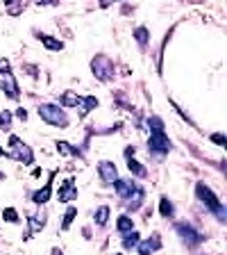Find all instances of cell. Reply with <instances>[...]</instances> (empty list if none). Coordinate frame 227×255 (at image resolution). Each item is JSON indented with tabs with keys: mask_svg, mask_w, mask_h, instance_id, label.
I'll use <instances>...</instances> for the list:
<instances>
[{
	"mask_svg": "<svg viewBox=\"0 0 227 255\" xmlns=\"http://www.w3.org/2000/svg\"><path fill=\"white\" fill-rule=\"evenodd\" d=\"M148 130H150V139H148V153L157 159H164L166 155L170 153L173 143H170V137L166 134V126L161 117H150L148 121Z\"/></svg>",
	"mask_w": 227,
	"mask_h": 255,
	"instance_id": "cell-1",
	"label": "cell"
},
{
	"mask_svg": "<svg viewBox=\"0 0 227 255\" xmlns=\"http://www.w3.org/2000/svg\"><path fill=\"white\" fill-rule=\"evenodd\" d=\"M196 198L207 207V212H212L216 217V221H227V207L223 205V201L214 194V189L207 182H196Z\"/></svg>",
	"mask_w": 227,
	"mask_h": 255,
	"instance_id": "cell-2",
	"label": "cell"
},
{
	"mask_svg": "<svg viewBox=\"0 0 227 255\" xmlns=\"http://www.w3.org/2000/svg\"><path fill=\"white\" fill-rule=\"evenodd\" d=\"M37 112H39V119L53 128H69V123H71L66 110L55 105V103H43V105H39Z\"/></svg>",
	"mask_w": 227,
	"mask_h": 255,
	"instance_id": "cell-3",
	"label": "cell"
},
{
	"mask_svg": "<svg viewBox=\"0 0 227 255\" xmlns=\"http://www.w3.org/2000/svg\"><path fill=\"white\" fill-rule=\"evenodd\" d=\"M7 143H9V148H5L7 150V157L16 159V162H21V164H25V166L34 164V150H32L21 137L9 134V141H7Z\"/></svg>",
	"mask_w": 227,
	"mask_h": 255,
	"instance_id": "cell-4",
	"label": "cell"
},
{
	"mask_svg": "<svg viewBox=\"0 0 227 255\" xmlns=\"http://www.w3.org/2000/svg\"><path fill=\"white\" fill-rule=\"evenodd\" d=\"M175 233H177V237L182 239V244L186 246V249H198L200 244H205L207 237L200 233V230L193 226V223L189 221H180V223H175Z\"/></svg>",
	"mask_w": 227,
	"mask_h": 255,
	"instance_id": "cell-5",
	"label": "cell"
},
{
	"mask_svg": "<svg viewBox=\"0 0 227 255\" xmlns=\"http://www.w3.org/2000/svg\"><path fill=\"white\" fill-rule=\"evenodd\" d=\"M91 73H93L95 80H100V82H111V80L116 78V64H114L111 57H107V55H95L91 59Z\"/></svg>",
	"mask_w": 227,
	"mask_h": 255,
	"instance_id": "cell-6",
	"label": "cell"
},
{
	"mask_svg": "<svg viewBox=\"0 0 227 255\" xmlns=\"http://www.w3.org/2000/svg\"><path fill=\"white\" fill-rule=\"evenodd\" d=\"M46 223H48V219H46V210L43 207H37L34 212H27V230L23 233V239H32V235L34 233H41L43 228H46Z\"/></svg>",
	"mask_w": 227,
	"mask_h": 255,
	"instance_id": "cell-7",
	"label": "cell"
},
{
	"mask_svg": "<svg viewBox=\"0 0 227 255\" xmlns=\"http://www.w3.org/2000/svg\"><path fill=\"white\" fill-rule=\"evenodd\" d=\"M53 182H55V171H50V178H48V182L41 187V189H37V191H32V196H30V201H32V205L34 207H43L50 198H53Z\"/></svg>",
	"mask_w": 227,
	"mask_h": 255,
	"instance_id": "cell-8",
	"label": "cell"
},
{
	"mask_svg": "<svg viewBox=\"0 0 227 255\" xmlns=\"http://www.w3.org/2000/svg\"><path fill=\"white\" fill-rule=\"evenodd\" d=\"M98 178H100V182L105 187H111L114 180L118 178V166L114 164L111 159H102V162H98Z\"/></svg>",
	"mask_w": 227,
	"mask_h": 255,
	"instance_id": "cell-9",
	"label": "cell"
},
{
	"mask_svg": "<svg viewBox=\"0 0 227 255\" xmlns=\"http://www.w3.org/2000/svg\"><path fill=\"white\" fill-rule=\"evenodd\" d=\"M0 89L9 101H18L21 98V87L16 82L14 73H0Z\"/></svg>",
	"mask_w": 227,
	"mask_h": 255,
	"instance_id": "cell-10",
	"label": "cell"
},
{
	"mask_svg": "<svg viewBox=\"0 0 227 255\" xmlns=\"http://www.w3.org/2000/svg\"><path fill=\"white\" fill-rule=\"evenodd\" d=\"M77 198V187H75V178H64L57 187V201L59 203H71Z\"/></svg>",
	"mask_w": 227,
	"mask_h": 255,
	"instance_id": "cell-11",
	"label": "cell"
},
{
	"mask_svg": "<svg viewBox=\"0 0 227 255\" xmlns=\"http://www.w3.org/2000/svg\"><path fill=\"white\" fill-rule=\"evenodd\" d=\"M143 203H146V189L139 185L137 189H134L132 194H130L125 201H123V205H125L127 212H139V210L143 207Z\"/></svg>",
	"mask_w": 227,
	"mask_h": 255,
	"instance_id": "cell-12",
	"label": "cell"
},
{
	"mask_svg": "<svg viewBox=\"0 0 227 255\" xmlns=\"http://www.w3.org/2000/svg\"><path fill=\"white\" fill-rule=\"evenodd\" d=\"M137 187H139V182L132 180V178H116V180H114V189H116V196L121 198V201H125Z\"/></svg>",
	"mask_w": 227,
	"mask_h": 255,
	"instance_id": "cell-13",
	"label": "cell"
},
{
	"mask_svg": "<svg viewBox=\"0 0 227 255\" xmlns=\"http://www.w3.org/2000/svg\"><path fill=\"white\" fill-rule=\"evenodd\" d=\"M34 34H37L39 43H41L43 48H48L50 53H59V50H64V41L57 37H53V34H46V32H39L34 30Z\"/></svg>",
	"mask_w": 227,
	"mask_h": 255,
	"instance_id": "cell-14",
	"label": "cell"
},
{
	"mask_svg": "<svg viewBox=\"0 0 227 255\" xmlns=\"http://www.w3.org/2000/svg\"><path fill=\"white\" fill-rule=\"evenodd\" d=\"M79 101H82V96H79L77 91L66 89V91H62V96H59V107H64V110H73V107L79 105Z\"/></svg>",
	"mask_w": 227,
	"mask_h": 255,
	"instance_id": "cell-15",
	"label": "cell"
},
{
	"mask_svg": "<svg viewBox=\"0 0 227 255\" xmlns=\"http://www.w3.org/2000/svg\"><path fill=\"white\" fill-rule=\"evenodd\" d=\"M79 110H77V117L79 119H86L93 110H98V98L95 96H82V101H79Z\"/></svg>",
	"mask_w": 227,
	"mask_h": 255,
	"instance_id": "cell-16",
	"label": "cell"
},
{
	"mask_svg": "<svg viewBox=\"0 0 227 255\" xmlns=\"http://www.w3.org/2000/svg\"><path fill=\"white\" fill-rule=\"evenodd\" d=\"M55 146H57V153L62 155V157H79L82 155V150L77 148V146H73L71 141H55Z\"/></svg>",
	"mask_w": 227,
	"mask_h": 255,
	"instance_id": "cell-17",
	"label": "cell"
},
{
	"mask_svg": "<svg viewBox=\"0 0 227 255\" xmlns=\"http://www.w3.org/2000/svg\"><path fill=\"white\" fill-rule=\"evenodd\" d=\"M121 242H123V249L125 251H134L137 249V244L141 242V233L134 228V230H130V233L121 235Z\"/></svg>",
	"mask_w": 227,
	"mask_h": 255,
	"instance_id": "cell-18",
	"label": "cell"
},
{
	"mask_svg": "<svg viewBox=\"0 0 227 255\" xmlns=\"http://www.w3.org/2000/svg\"><path fill=\"white\" fill-rule=\"evenodd\" d=\"M127 169H130V173H132L137 180H146V178H148V169H146L141 162H137L134 157H127Z\"/></svg>",
	"mask_w": 227,
	"mask_h": 255,
	"instance_id": "cell-19",
	"label": "cell"
},
{
	"mask_svg": "<svg viewBox=\"0 0 227 255\" xmlns=\"http://www.w3.org/2000/svg\"><path fill=\"white\" fill-rule=\"evenodd\" d=\"M109 217H111V207L109 205H100L93 212V223L98 226V228H105L107 223H109Z\"/></svg>",
	"mask_w": 227,
	"mask_h": 255,
	"instance_id": "cell-20",
	"label": "cell"
},
{
	"mask_svg": "<svg viewBox=\"0 0 227 255\" xmlns=\"http://www.w3.org/2000/svg\"><path fill=\"white\" fill-rule=\"evenodd\" d=\"M159 214H161L164 219H175V203L170 201L168 196L159 198Z\"/></svg>",
	"mask_w": 227,
	"mask_h": 255,
	"instance_id": "cell-21",
	"label": "cell"
},
{
	"mask_svg": "<svg viewBox=\"0 0 227 255\" xmlns=\"http://www.w3.org/2000/svg\"><path fill=\"white\" fill-rule=\"evenodd\" d=\"M130 230H134V219L130 217V214H121V217L116 219V233L125 235V233H130Z\"/></svg>",
	"mask_w": 227,
	"mask_h": 255,
	"instance_id": "cell-22",
	"label": "cell"
},
{
	"mask_svg": "<svg viewBox=\"0 0 227 255\" xmlns=\"http://www.w3.org/2000/svg\"><path fill=\"white\" fill-rule=\"evenodd\" d=\"M134 41L139 43L141 48H146L150 43V30L146 25H139V27H134Z\"/></svg>",
	"mask_w": 227,
	"mask_h": 255,
	"instance_id": "cell-23",
	"label": "cell"
},
{
	"mask_svg": "<svg viewBox=\"0 0 227 255\" xmlns=\"http://www.w3.org/2000/svg\"><path fill=\"white\" fill-rule=\"evenodd\" d=\"M75 217H77V210H75L73 205H69V207H66V214L62 217V226H59V228H62V230H69L71 226H73Z\"/></svg>",
	"mask_w": 227,
	"mask_h": 255,
	"instance_id": "cell-24",
	"label": "cell"
},
{
	"mask_svg": "<svg viewBox=\"0 0 227 255\" xmlns=\"http://www.w3.org/2000/svg\"><path fill=\"white\" fill-rule=\"evenodd\" d=\"M0 219H2V221H7V223H11V226L21 223V214H18V210H16V207H5Z\"/></svg>",
	"mask_w": 227,
	"mask_h": 255,
	"instance_id": "cell-25",
	"label": "cell"
},
{
	"mask_svg": "<svg viewBox=\"0 0 227 255\" xmlns=\"http://www.w3.org/2000/svg\"><path fill=\"white\" fill-rule=\"evenodd\" d=\"M11 121H14L11 110H0V130H2V132H9L11 130Z\"/></svg>",
	"mask_w": 227,
	"mask_h": 255,
	"instance_id": "cell-26",
	"label": "cell"
},
{
	"mask_svg": "<svg viewBox=\"0 0 227 255\" xmlns=\"http://www.w3.org/2000/svg\"><path fill=\"white\" fill-rule=\"evenodd\" d=\"M137 253L139 255H152L154 251H152V246L148 244V239H141V242L137 244Z\"/></svg>",
	"mask_w": 227,
	"mask_h": 255,
	"instance_id": "cell-27",
	"label": "cell"
},
{
	"mask_svg": "<svg viewBox=\"0 0 227 255\" xmlns=\"http://www.w3.org/2000/svg\"><path fill=\"white\" fill-rule=\"evenodd\" d=\"M148 244L152 246V251H159V249H161V239H159V233H152V235H150V237H148Z\"/></svg>",
	"mask_w": 227,
	"mask_h": 255,
	"instance_id": "cell-28",
	"label": "cell"
},
{
	"mask_svg": "<svg viewBox=\"0 0 227 255\" xmlns=\"http://www.w3.org/2000/svg\"><path fill=\"white\" fill-rule=\"evenodd\" d=\"M209 139H212L214 143H216V146H225L227 143V137L223 132H214V134H209Z\"/></svg>",
	"mask_w": 227,
	"mask_h": 255,
	"instance_id": "cell-29",
	"label": "cell"
},
{
	"mask_svg": "<svg viewBox=\"0 0 227 255\" xmlns=\"http://www.w3.org/2000/svg\"><path fill=\"white\" fill-rule=\"evenodd\" d=\"M0 73H11V64H9V59H0Z\"/></svg>",
	"mask_w": 227,
	"mask_h": 255,
	"instance_id": "cell-30",
	"label": "cell"
},
{
	"mask_svg": "<svg viewBox=\"0 0 227 255\" xmlns=\"http://www.w3.org/2000/svg\"><path fill=\"white\" fill-rule=\"evenodd\" d=\"M39 7H55V5H59V0H34Z\"/></svg>",
	"mask_w": 227,
	"mask_h": 255,
	"instance_id": "cell-31",
	"label": "cell"
},
{
	"mask_svg": "<svg viewBox=\"0 0 227 255\" xmlns=\"http://www.w3.org/2000/svg\"><path fill=\"white\" fill-rule=\"evenodd\" d=\"M16 119H18V121H27V110L25 107H18V110H16Z\"/></svg>",
	"mask_w": 227,
	"mask_h": 255,
	"instance_id": "cell-32",
	"label": "cell"
},
{
	"mask_svg": "<svg viewBox=\"0 0 227 255\" xmlns=\"http://www.w3.org/2000/svg\"><path fill=\"white\" fill-rule=\"evenodd\" d=\"M132 153H137V148H134V146H127V148H125V159L132 157Z\"/></svg>",
	"mask_w": 227,
	"mask_h": 255,
	"instance_id": "cell-33",
	"label": "cell"
},
{
	"mask_svg": "<svg viewBox=\"0 0 227 255\" xmlns=\"http://www.w3.org/2000/svg\"><path fill=\"white\" fill-rule=\"evenodd\" d=\"M50 255H64V251L59 249V246H53V251H50Z\"/></svg>",
	"mask_w": 227,
	"mask_h": 255,
	"instance_id": "cell-34",
	"label": "cell"
},
{
	"mask_svg": "<svg viewBox=\"0 0 227 255\" xmlns=\"http://www.w3.org/2000/svg\"><path fill=\"white\" fill-rule=\"evenodd\" d=\"M111 2H116V0H100V7H107V5H111Z\"/></svg>",
	"mask_w": 227,
	"mask_h": 255,
	"instance_id": "cell-35",
	"label": "cell"
},
{
	"mask_svg": "<svg viewBox=\"0 0 227 255\" xmlns=\"http://www.w3.org/2000/svg\"><path fill=\"white\" fill-rule=\"evenodd\" d=\"M0 157H7V150L2 148V146H0Z\"/></svg>",
	"mask_w": 227,
	"mask_h": 255,
	"instance_id": "cell-36",
	"label": "cell"
},
{
	"mask_svg": "<svg viewBox=\"0 0 227 255\" xmlns=\"http://www.w3.org/2000/svg\"><path fill=\"white\" fill-rule=\"evenodd\" d=\"M14 2H16V0H5V5H7V7H11Z\"/></svg>",
	"mask_w": 227,
	"mask_h": 255,
	"instance_id": "cell-37",
	"label": "cell"
},
{
	"mask_svg": "<svg viewBox=\"0 0 227 255\" xmlns=\"http://www.w3.org/2000/svg\"><path fill=\"white\" fill-rule=\"evenodd\" d=\"M189 2H205V0H189Z\"/></svg>",
	"mask_w": 227,
	"mask_h": 255,
	"instance_id": "cell-38",
	"label": "cell"
},
{
	"mask_svg": "<svg viewBox=\"0 0 227 255\" xmlns=\"http://www.w3.org/2000/svg\"><path fill=\"white\" fill-rule=\"evenodd\" d=\"M0 180H5V175H2V173H0Z\"/></svg>",
	"mask_w": 227,
	"mask_h": 255,
	"instance_id": "cell-39",
	"label": "cell"
},
{
	"mask_svg": "<svg viewBox=\"0 0 227 255\" xmlns=\"http://www.w3.org/2000/svg\"><path fill=\"white\" fill-rule=\"evenodd\" d=\"M111 255H123V253H111Z\"/></svg>",
	"mask_w": 227,
	"mask_h": 255,
	"instance_id": "cell-40",
	"label": "cell"
}]
</instances>
